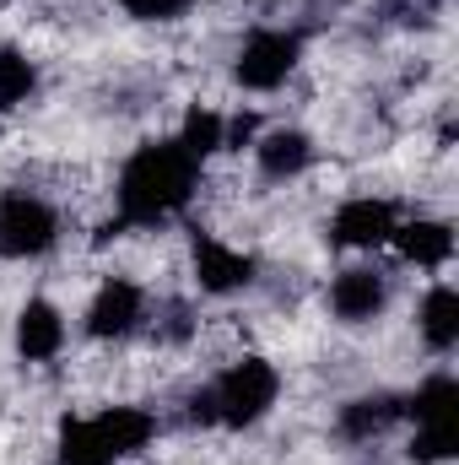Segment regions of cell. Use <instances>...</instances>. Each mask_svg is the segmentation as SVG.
<instances>
[{
  "label": "cell",
  "mask_w": 459,
  "mask_h": 465,
  "mask_svg": "<svg viewBox=\"0 0 459 465\" xmlns=\"http://www.w3.org/2000/svg\"><path fill=\"white\" fill-rule=\"evenodd\" d=\"M200 168L173 135L162 141H141L124 168H119V184H114V206H119V228H157L168 217H179L195 190H200Z\"/></svg>",
  "instance_id": "1"
},
{
  "label": "cell",
  "mask_w": 459,
  "mask_h": 465,
  "mask_svg": "<svg viewBox=\"0 0 459 465\" xmlns=\"http://www.w3.org/2000/svg\"><path fill=\"white\" fill-rule=\"evenodd\" d=\"M157 439V417L141 406H103L93 417H71L54 439V465H119Z\"/></svg>",
  "instance_id": "2"
},
{
  "label": "cell",
  "mask_w": 459,
  "mask_h": 465,
  "mask_svg": "<svg viewBox=\"0 0 459 465\" xmlns=\"http://www.w3.org/2000/svg\"><path fill=\"white\" fill-rule=\"evenodd\" d=\"M206 401H211V428L243 433V428L265 422L270 406L281 401V373H276V362H265L259 351H249V357L228 362V368L206 384Z\"/></svg>",
  "instance_id": "3"
},
{
  "label": "cell",
  "mask_w": 459,
  "mask_h": 465,
  "mask_svg": "<svg viewBox=\"0 0 459 465\" xmlns=\"http://www.w3.org/2000/svg\"><path fill=\"white\" fill-rule=\"evenodd\" d=\"M298 60H303V38L292 27H254L232 60V76L243 93H276V87H287Z\"/></svg>",
  "instance_id": "4"
},
{
  "label": "cell",
  "mask_w": 459,
  "mask_h": 465,
  "mask_svg": "<svg viewBox=\"0 0 459 465\" xmlns=\"http://www.w3.org/2000/svg\"><path fill=\"white\" fill-rule=\"evenodd\" d=\"M60 243V212L44 195H0V260H38Z\"/></svg>",
  "instance_id": "5"
},
{
  "label": "cell",
  "mask_w": 459,
  "mask_h": 465,
  "mask_svg": "<svg viewBox=\"0 0 459 465\" xmlns=\"http://www.w3.org/2000/svg\"><path fill=\"white\" fill-rule=\"evenodd\" d=\"M190 260H195V287L211 292V298H232V292H243V287L254 282V271H259V260H254L249 249H238V243L217 238V232H195Z\"/></svg>",
  "instance_id": "6"
},
{
  "label": "cell",
  "mask_w": 459,
  "mask_h": 465,
  "mask_svg": "<svg viewBox=\"0 0 459 465\" xmlns=\"http://www.w3.org/2000/svg\"><path fill=\"white\" fill-rule=\"evenodd\" d=\"M141 320H146V287L130 276H109L87 303V336L93 341H124L130 331H141Z\"/></svg>",
  "instance_id": "7"
},
{
  "label": "cell",
  "mask_w": 459,
  "mask_h": 465,
  "mask_svg": "<svg viewBox=\"0 0 459 465\" xmlns=\"http://www.w3.org/2000/svg\"><path fill=\"white\" fill-rule=\"evenodd\" d=\"M400 228V212L389 206V201H378V195H351L336 206V217H330V243H341V249H378V243H389Z\"/></svg>",
  "instance_id": "8"
},
{
  "label": "cell",
  "mask_w": 459,
  "mask_h": 465,
  "mask_svg": "<svg viewBox=\"0 0 459 465\" xmlns=\"http://www.w3.org/2000/svg\"><path fill=\"white\" fill-rule=\"evenodd\" d=\"M389 303V276L373 265H346L341 276L330 282V309L341 325H373Z\"/></svg>",
  "instance_id": "9"
},
{
  "label": "cell",
  "mask_w": 459,
  "mask_h": 465,
  "mask_svg": "<svg viewBox=\"0 0 459 465\" xmlns=\"http://www.w3.org/2000/svg\"><path fill=\"white\" fill-rule=\"evenodd\" d=\"M65 314H60V303H49V298H27L22 303V314H16V357L22 362H54L60 351H65Z\"/></svg>",
  "instance_id": "10"
},
{
  "label": "cell",
  "mask_w": 459,
  "mask_h": 465,
  "mask_svg": "<svg viewBox=\"0 0 459 465\" xmlns=\"http://www.w3.org/2000/svg\"><path fill=\"white\" fill-rule=\"evenodd\" d=\"M254 163H259V173L265 179H276V184H287V179H298L308 163H314V141L303 135V130H292V124H276V130H265V135H254Z\"/></svg>",
  "instance_id": "11"
},
{
  "label": "cell",
  "mask_w": 459,
  "mask_h": 465,
  "mask_svg": "<svg viewBox=\"0 0 459 465\" xmlns=\"http://www.w3.org/2000/svg\"><path fill=\"white\" fill-rule=\"evenodd\" d=\"M400 417H405V395L378 390V395H356V401H346L341 417H336V428H341V439H351V444H367V439L389 433Z\"/></svg>",
  "instance_id": "12"
},
{
  "label": "cell",
  "mask_w": 459,
  "mask_h": 465,
  "mask_svg": "<svg viewBox=\"0 0 459 465\" xmlns=\"http://www.w3.org/2000/svg\"><path fill=\"white\" fill-rule=\"evenodd\" d=\"M389 243L400 249L405 265H422V271H444L454 260V228L449 223H400Z\"/></svg>",
  "instance_id": "13"
},
{
  "label": "cell",
  "mask_w": 459,
  "mask_h": 465,
  "mask_svg": "<svg viewBox=\"0 0 459 465\" xmlns=\"http://www.w3.org/2000/svg\"><path fill=\"white\" fill-rule=\"evenodd\" d=\"M416 331H422L427 351H438V357H449V351L459 347V292H454V282L427 287L422 314H416Z\"/></svg>",
  "instance_id": "14"
},
{
  "label": "cell",
  "mask_w": 459,
  "mask_h": 465,
  "mask_svg": "<svg viewBox=\"0 0 459 465\" xmlns=\"http://www.w3.org/2000/svg\"><path fill=\"white\" fill-rule=\"evenodd\" d=\"M405 417H416V428H438L459 422V384L454 373H433L416 384V395H405Z\"/></svg>",
  "instance_id": "15"
},
{
  "label": "cell",
  "mask_w": 459,
  "mask_h": 465,
  "mask_svg": "<svg viewBox=\"0 0 459 465\" xmlns=\"http://www.w3.org/2000/svg\"><path fill=\"white\" fill-rule=\"evenodd\" d=\"M195 163H206V157H217V152H228V119L217 114V109H206V104H195L184 124H179V135H173Z\"/></svg>",
  "instance_id": "16"
},
{
  "label": "cell",
  "mask_w": 459,
  "mask_h": 465,
  "mask_svg": "<svg viewBox=\"0 0 459 465\" xmlns=\"http://www.w3.org/2000/svg\"><path fill=\"white\" fill-rule=\"evenodd\" d=\"M38 93V65L22 54V49H0V114H11V109H22L27 98Z\"/></svg>",
  "instance_id": "17"
},
{
  "label": "cell",
  "mask_w": 459,
  "mask_h": 465,
  "mask_svg": "<svg viewBox=\"0 0 459 465\" xmlns=\"http://www.w3.org/2000/svg\"><path fill=\"white\" fill-rule=\"evenodd\" d=\"M124 5V16H135V22H173L179 11H184V0H119Z\"/></svg>",
  "instance_id": "18"
}]
</instances>
